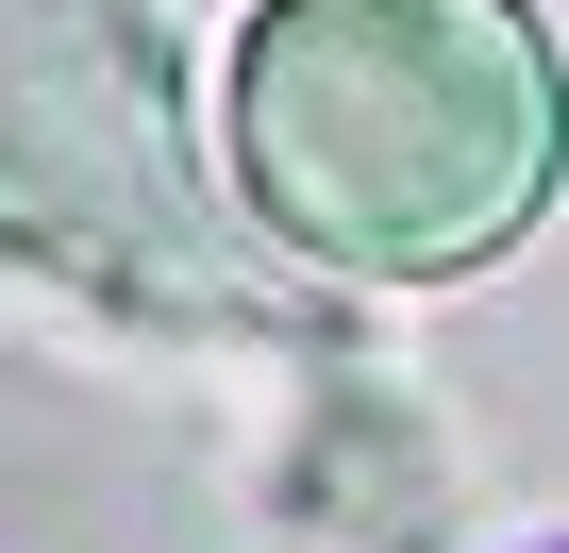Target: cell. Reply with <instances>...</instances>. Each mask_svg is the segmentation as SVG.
<instances>
[{"mask_svg": "<svg viewBox=\"0 0 569 553\" xmlns=\"http://www.w3.org/2000/svg\"><path fill=\"white\" fill-rule=\"evenodd\" d=\"M569 168V85L519 0H251L234 34V201L352 268L452 286L536 235Z\"/></svg>", "mask_w": 569, "mask_h": 553, "instance_id": "obj_1", "label": "cell"}]
</instances>
